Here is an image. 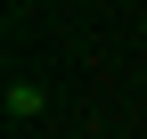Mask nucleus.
I'll return each instance as SVG.
<instances>
[{"label": "nucleus", "instance_id": "obj_1", "mask_svg": "<svg viewBox=\"0 0 147 139\" xmlns=\"http://www.w3.org/2000/svg\"><path fill=\"white\" fill-rule=\"evenodd\" d=\"M8 115H41V90L33 82H8Z\"/></svg>", "mask_w": 147, "mask_h": 139}]
</instances>
